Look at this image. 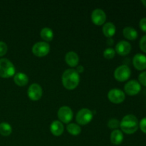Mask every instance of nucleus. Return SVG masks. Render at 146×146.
<instances>
[{
  "instance_id": "nucleus-1",
  "label": "nucleus",
  "mask_w": 146,
  "mask_h": 146,
  "mask_svg": "<svg viewBox=\"0 0 146 146\" xmlns=\"http://www.w3.org/2000/svg\"><path fill=\"white\" fill-rule=\"evenodd\" d=\"M64 86L68 90L76 88L80 82V76L74 69H68L64 71L61 78Z\"/></svg>"
},
{
  "instance_id": "nucleus-2",
  "label": "nucleus",
  "mask_w": 146,
  "mask_h": 146,
  "mask_svg": "<svg viewBox=\"0 0 146 146\" xmlns=\"http://www.w3.org/2000/svg\"><path fill=\"white\" fill-rule=\"evenodd\" d=\"M138 118L132 114L124 116L120 123L121 130L126 134H133L135 133L138 129Z\"/></svg>"
},
{
  "instance_id": "nucleus-3",
  "label": "nucleus",
  "mask_w": 146,
  "mask_h": 146,
  "mask_svg": "<svg viewBox=\"0 0 146 146\" xmlns=\"http://www.w3.org/2000/svg\"><path fill=\"white\" fill-rule=\"evenodd\" d=\"M15 74V67L14 64L7 58L0 59V77L10 78Z\"/></svg>"
},
{
  "instance_id": "nucleus-4",
  "label": "nucleus",
  "mask_w": 146,
  "mask_h": 146,
  "mask_svg": "<svg viewBox=\"0 0 146 146\" xmlns=\"http://www.w3.org/2000/svg\"><path fill=\"white\" fill-rule=\"evenodd\" d=\"M93 112L88 108H82L76 114V120L80 125H86L93 119Z\"/></svg>"
},
{
  "instance_id": "nucleus-5",
  "label": "nucleus",
  "mask_w": 146,
  "mask_h": 146,
  "mask_svg": "<svg viewBox=\"0 0 146 146\" xmlns=\"http://www.w3.org/2000/svg\"><path fill=\"white\" fill-rule=\"evenodd\" d=\"M131 70L127 65H121L115 69L114 72V77L115 79L121 82L127 81L130 78Z\"/></svg>"
},
{
  "instance_id": "nucleus-6",
  "label": "nucleus",
  "mask_w": 146,
  "mask_h": 146,
  "mask_svg": "<svg viewBox=\"0 0 146 146\" xmlns=\"http://www.w3.org/2000/svg\"><path fill=\"white\" fill-rule=\"evenodd\" d=\"M50 51L49 44L45 41H40L34 44L32 47V52L38 57H44Z\"/></svg>"
},
{
  "instance_id": "nucleus-7",
  "label": "nucleus",
  "mask_w": 146,
  "mask_h": 146,
  "mask_svg": "<svg viewBox=\"0 0 146 146\" xmlns=\"http://www.w3.org/2000/svg\"><path fill=\"white\" fill-rule=\"evenodd\" d=\"M108 97L110 101L115 104H121L125 98L123 91L118 88H113L110 90L108 94Z\"/></svg>"
},
{
  "instance_id": "nucleus-8",
  "label": "nucleus",
  "mask_w": 146,
  "mask_h": 146,
  "mask_svg": "<svg viewBox=\"0 0 146 146\" xmlns=\"http://www.w3.org/2000/svg\"><path fill=\"white\" fill-rule=\"evenodd\" d=\"M27 94L29 98L32 101H38L41 98L43 94L42 88L38 84H33L29 87Z\"/></svg>"
},
{
  "instance_id": "nucleus-9",
  "label": "nucleus",
  "mask_w": 146,
  "mask_h": 146,
  "mask_svg": "<svg viewBox=\"0 0 146 146\" xmlns=\"http://www.w3.org/2000/svg\"><path fill=\"white\" fill-rule=\"evenodd\" d=\"M58 118L61 122L68 123L73 118V111L68 106H62L58 111Z\"/></svg>"
},
{
  "instance_id": "nucleus-10",
  "label": "nucleus",
  "mask_w": 146,
  "mask_h": 146,
  "mask_svg": "<svg viewBox=\"0 0 146 146\" xmlns=\"http://www.w3.org/2000/svg\"><path fill=\"white\" fill-rule=\"evenodd\" d=\"M124 90L128 95H137L141 90V84L135 80H131L127 82L124 87Z\"/></svg>"
},
{
  "instance_id": "nucleus-11",
  "label": "nucleus",
  "mask_w": 146,
  "mask_h": 146,
  "mask_svg": "<svg viewBox=\"0 0 146 146\" xmlns=\"http://www.w3.org/2000/svg\"><path fill=\"white\" fill-rule=\"evenodd\" d=\"M91 20L93 23L97 26H101L106 22V14L104 10L101 9H96L93 11L91 14Z\"/></svg>"
},
{
  "instance_id": "nucleus-12",
  "label": "nucleus",
  "mask_w": 146,
  "mask_h": 146,
  "mask_svg": "<svg viewBox=\"0 0 146 146\" xmlns=\"http://www.w3.org/2000/svg\"><path fill=\"white\" fill-rule=\"evenodd\" d=\"M133 64L137 70H145L146 68V56L142 54H135L133 59Z\"/></svg>"
},
{
  "instance_id": "nucleus-13",
  "label": "nucleus",
  "mask_w": 146,
  "mask_h": 146,
  "mask_svg": "<svg viewBox=\"0 0 146 146\" xmlns=\"http://www.w3.org/2000/svg\"><path fill=\"white\" fill-rule=\"evenodd\" d=\"M131 45L126 41H121L115 46V51L121 56H126L131 52Z\"/></svg>"
},
{
  "instance_id": "nucleus-14",
  "label": "nucleus",
  "mask_w": 146,
  "mask_h": 146,
  "mask_svg": "<svg viewBox=\"0 0 146 146\" xmlns=\"http://www.w3.org/2000/svg\"><path fill=\"white\" fill-rule=\"evenodd\" d=\"M65 61L66 64L71 67H75L78 65L79 57L74 51H69L66 54Z\"/></svg>"
},
{
  "instance_id": "nucleus-15",
  "label": "nucleus",
  "mask_w": 146,
  "mask_h": 146,
  "mask_svg": "<svg viewBox=\"0 0 146 146\" xmlns=\"http://www.w3.org/2000/svg\"><path fill=\"white\" fill-rule=\"evenodd\" d=\"M64 125L61 123V121H55L52 122L50 125V131L51 133L55 136H59L64 133Z\"/></svg>"
},
{
  "instance_id": "nucleus-16",
  "label": "nucleus",
  "mask_w": 146,
  "mask_h": 146,
  "mask_svg": "<svg viewBox=\"0 0 146 146\" xmlns=\"http://www.w3.org/2000/svg\"><path fill=\"white\" fill-rule=\"evenodd\" d=\"M14 81L19 86H24L29 82V78L24 73H17L14 75Z\"/></svg>"
},
{
  "instance_id": "nucleus-17",
  "label": "nucleus",
  "mask_w": 146,
  "mask_h": 146,
  "mask_svg": "<svg viewBox=\"0 0 146 146\" xmlns=\"http://www.w3.org/2000/svg\"><path fill=\"white\" fill-rule=\"evenodd\" d=\"M123 34L124 37L125 38L131 41H133V40L136 39L138 37V32L136 30L131 27H127L124 28L123 31Z\"/></svg>"
},
{
  "instance_id": "nucleus-18",
  "label": "nucleus",
  "mask_w": 146,
  "mask_h": 146,
  "mask_svg": "<svg viewBox=\"0 0 146 146\" xmlns=\"http://www.w3.org/2000/svg\"><path fill=\"white\" fill-rule=\"evenodd\" d=\"M123 140V134L120 130H115L111 134V141L114 145H120Z\"/></svg>"
},
{
  "instance_id": "nucleus-19",
  "label": "nucleus",
  "mask_w": 146,
  "mask_h": 146,
  "mask_svg": "<svg viewBox=\"0 0 146 146\" xmlns=\"http://www.w3.org/2000/svg\"><path fill=\"white\" fill-rule=\"evenodd\" d=\"M103 33L108 38H111L115 33V27L113 23L107 22L103 27Z\"/></svg>"
},
{
  "instance_id": "nucleus-20",
  "label": "nucleus",
  "mask_w": 146,
  "mask_h": 146,
  "mask_svg": "<svg viewBox=\"0 0 146 146\" xmlns=\"http://www.w3.org/2000/svg\"><path fill=\"white\" fill-rule=\"evenodd\" d=\"M41 38L44 40L45 41H52L53 38H54V33L53 31L48 27H44L41 29V33H40Z\"/></svg>"
},
{
  "instance_id": "nucleus-21",
  "label": "nucleus",
  "mask_w": 146,
  "mask_h": 146,
  "mask_svg": "<svg viewBox=\"0 0 146 146\" xmlns=\"http://www.w3.org/2000/svg\"><path fill=\"white\" fill-rule=\"evenodd\" d=\"M12 132V128L8 123L3 122L0 123V134L3 136H9Z\"/></svg>"
},
{
  "instance_id": "nucleus-22",
  "label": "nucleus",
  "mask_w": 146,
  "mask_h": 146,
  "mask_svg": "<svg viewBox=\"0 0 146 146\" xmlns=\"http://www.w3.org/2000/svg\"><path fill=\"white\" fill-rule=\"evenodd\" d=\"M67 131L70 134L73 135H78L81 133V128L76 123H70L66 127Z\"/></svg>"
},
{
  "instance_id": "nucleus-23",
  "label": "nucleus",
  "mask_w": 146,
  "mask_h": 146,
  "mask_svg": "<svg viewBox=\"0 0 146 146\" xmlns=\"http://www.w3.org/2000/svg\"><path fill=\"white\" fill-rule=\"evenodd\" d=\"M115 51L112 48H108L105 49L104 52V56L107 59H111L115 56Z\"/></svg>"
},
{
  "instance_id": "nucleus-24",
  "label": "nucleus",
  "mask_w": 146,
  "mask_h": 146,
  "mask_svg": "<svg viewBox=\"0 0 146 146\" xmlns=\"http://www.w3.org/2000/svg\"><path fill=\"white\" fill-rule=\"evenodd\" d=\"M108 126L111 129H116L120 126V122L116 118H111L108 121Z\"/></svg>"
},
{
  "instance_id": "nucleus-25",
  "label": "nucleus",
  "mask_w": 146,
  "mask_h": 146,
  "mask_svg": "<svg viewBox=\"0 0 146 146\" xmlns=\"http://www.w3.org/2000/svg\"><path fill=\"white\" fill-rule=\"evenodd\" d=\"M7 45L4 41H0V57L5 55L7 52Z\"/></svg>"
},
{
  "instance_id": "nucleus-26",
  "label": "nucleus",
  "mask_w": 146,
  "mask_h": 146,
  "mask_svg": "<svg viewBox=\"0 0 146 146\" xmlns=\"http://www.w3.org/2000/svg\"><path fill=\"white\" fill-rule=\"evenodd\" d=\"M138 80L143 86H146V71H143L140 74L139 76H138Z\"/></svg>"
},
{
  "instance_id": "nucleus-27",
  "label": "nucleus",
  "mask_w": 146,
  "mask_h": 146,
  "mask_svg": "<svg viewBox=\"0 0 146 146\" xmlns=\"http://www.w3.org/2000/svg\"><path fill=\"white\" fill-rule=\"evenodd\" d=\"M140 48L143 51L146 53V35L143 36L140 41Z\"/></svg>"
},
{
  "instance_id": "nucleus-28",
  "label": "nucleus",
  "mask_w": 146,
  "mask_h": 146,
  "mask_svg": "<svg viewBox=\"0 0 146 146\" xmlns=\"http://www.w3.org/2000/svg\"><path fill=\"white\" fill-rule=\"evenodd\" d=\"M139 126L141 131L143 133H146V117H145V118H143L141 120V122H140L139 123Z\"/></svg>"
},
{
  "instance_id": "nucleus-29",
  "label": "nucleus",
  "mask_w": 146,
  "mask_h": 146,
  "mask_svg": "<svg viewBox=\"0 0 146 146\" xmlns=\"http://www.w3.org/2000/svg\"><path fill=\"white\" fill-rule=\"evenodd\" d=\"M140 28L143 31L146 33V18H143L139 23Z\"/></svg>"
},
{
  "instance_id": "nucleus-30",
  "label": "nucleus",
  "mask_w": 146,
  "mask_h": 146,
  "mask_svg": "<svg viewBox=\"0 0 146 146\" xmlns=\"http://www.w3.org/2000/svg\"><path fill=\"white\" fill-rule=\"evenodd\" d=\"M76 71H77V73H78V74H81V73L84 72V66H81V65L78 66L77 67V68Z\"/></svg>"
},
{
  "instance_id": "nucleus-31",
  "label": "nucleus",
  "mask_w": 146,
  "mask_h": 146,
  "mask_svg": "<svg viewBox=\"0 0 146 146\" xmlns=\"http://www.w3.org/2000/svg\"><path fill=\"white\" fill-rule=\"evenodd\" d=\"M113 42H114L112 38H109V39L107 41V44H108L109 46H112L113 44Z\"/></svg>"
},
{
  "instance_id": "nucleus-32",
  "label": "nucleus",
  "mask_w": 146,
  "mask_h": 146,
  "mask_svg": "<svg viewBox=\"0 0 146 146\" xmlns=\"http://www.w3.org/2000/svg\"><path fill=\"white\" fill-rule=\"evenodd\" d=\"M142 3H143V5L146 7V0H143Z\"/></svg>"
}]
</instances>
